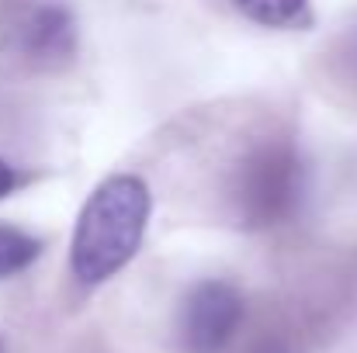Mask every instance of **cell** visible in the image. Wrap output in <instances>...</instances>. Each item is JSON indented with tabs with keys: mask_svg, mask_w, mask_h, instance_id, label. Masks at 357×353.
I'll list each match as a JSON object with an SVG mask.
<instances>
[{
	"mask_svg": "<svg viewBox=\"0 0 357 353\" xmlns=\"http://www.w3.org/2000/svg\"><path fill=\"white\" fill-rule=\"evenodd\" d=\"M153 194L142 177L112 173L84 201L73 239H70V274L84 288L112 281L132 263L149 229Z\"/></svg>",
	"mask_w": 357,
	"mask_h": 353,
	"instance_id": "1",
	"label": "cell"
},
{
	"mask_svg": "<svg viewBox=\"0 0 357 353\" xmlns=\"http://www.w3.org/2000/svg\"><path fill=\"white\" fill-rule=\"evenodd\" d=\"M309 194V166L291 135L271 132L257 135L243 146L229 177H226V201L236 226L250 233L288 226Z\"/></svg>",
	"mask_w": 357,
	"mask_h": 353,
	"instance_id": "2",
	"label": "cell"
},
{
	"mask_svg": "<svg viewBox=\"0 0 357 353\" xmlns=\"http://www.w3.org/2000/svg\"><path fill=\"white\" fill-rule=\"evenodd\" d=\"M246 298L226 277L195 281L177 305V343L184 353H226L239 336Z\"/></svg>",
	"mask_w": 357,
	"mask_h": 353,
	"instance_id": "3",
	"label": "cell"
},
{
	"mask_svg": "<svg viewBox=\"0 0 357 353\" xmlns=\"http://www.w3.org/2000/svg\"><path fill=\"white\" fill-rule=\"evenodd\" d=\"M7 49L42 70H56L77 56V17L63 0H21L3 17Z\"/></svg>",
	"mask_w": 357,
	"mask_h": 353,
	"instance_id": "4",
	"label": "cell"
},
{
	"mask_svg": "<svg viewBox=\"0 0 357 353\" xmlns=\"http://www.w3.org/2000/svg\"><path fill=\"white\" fill-rule=\"evenodd\" d=\"M38 253H42V239H35L31 233H24L17 226L0 222V281L28 270L38 260Z\"/></svg>",
	"mask_w": 357,
	"mask_h": 353,
	"instance_id": "5",
	"label": "cell"
},
{
	"mask_svg": "<svg viewBox=\"0 0 357 353\" xmlns=\"http://www.w3.org/2000/svg\"><path fill=\"white\" fill-rule=\"evenodd\" d=\"M236 10L260 28H291L305 17L309 0H233Z\"/></svg>",
	"mask_w": 357,
	"mask_h": 353,
	"instance_id": "6",
	"label": "cell"
},
{
	"mask_svg": "<svg viewBox=\"0 0 357 353\" xmlns=\"http://www.w3.org/2000/svg\"><path fill=\"white\" fill-rule=\"evenodd\" d=\"M333 59H337V77H340L347 87H354V94H357V28H351V31L337 42Z\"/></svg>",
	"mask_w": 357,
	"mask_h": 353,
	"instance_id": "7",
	"label": "cell"
},
{
	"mask_svg": "<svg viewBox=\"0 0 357 353\" xmlns=\"http://www.w3.org/2000/svg\"><path fill=\"white\" fill-rule=\"evenodd\" d=\"M14 187H17V170H14L7 159H0V201H3Z\"/></svg>",
	"mask_w": 357,
	"mask_h": 353,
	"instance_id": "8",
	"label": "cell"
},
{
	"mask_svg": "<svg viewBox=\"0 0 357 353\" xmlns=\"http://www.w3.org/2000/svg\"><path fill=\"white\" fill-rule=\"evenodd\" d=\"M0 353H3V347H0Z\"/></svg>",
	"mask_w": 357,
	"mask_h": 353,
	"instance_id": "9",
	"label": "cell"
}]
</instances>
